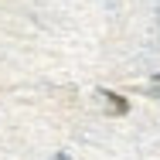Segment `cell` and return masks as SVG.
<instances>
[{
	"mask_svg": "<svg viewBox=\"0 0 160 160\" xmlns=\"http://www.w3.org/2000/svg\"><path fill=\"white\" fill-rule=\"evenodd\" d=\"M102 99H106V106H109L112 116H126V112H129V102L119 96V92H102Z\"/></svg>",
	"mask_w": 160,
	"mask_h": 160,
	"instance_id": "obj_1",
	"label": "cell"
}]
</instances>
